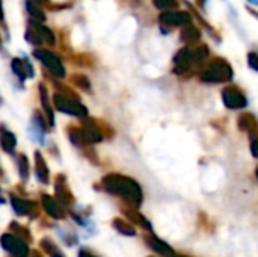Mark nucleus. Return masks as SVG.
Wrapping results in <instances>:
<instances>
[{"label":"nucleus","instance_id":"39","mask_svg":"<svg viewBox=\"0 0 258 257\" xmlns=\"http://www.w3.org/2000/svg\"><path fill=\"white\" fill-rule=\"evenodd\" d=\"M32 2H38V3H45L47 0H32Z\"/></svg>","mask_w":258,"mask_h":257},{"label":"nucleus","instance_id":"38","mask_svg":"<svg viewBox=\"0 0 258 257\" xmlns=\"http://www.w3.org/2000/svg\"><path fill=\"white\" fill-rule=\"evenodd\" d=\"M168 257H187V256H183V254H175V253H172V254H169Z\"/></svg>","mask_w":258,"mask_h":257},{"label":"nucleus","instance_id":"15","mask_svg":"<svg viewBox=\"0 0 258 257\" xmlns=\"http://www.w3.org/2000/svg\"><path fill=\"white\" fill-rule=\"evenodd\" d=\"M38 92H39V101H41L42 111L45 114V121H47L48 127H54V111H53V106H51V98L48 95L47 86L44 83H39Z\"/></svg>","mask_w":258,"mask_h":257},{"label":"nucleus","instance_id":"3","mask_svg":"<svg viewBox=\"0 0 258 257\" xmlns=\"http://www.w3.org/2000/svg\"><path fill=\"white\" fill-rule=\"evenodd\" d=\"M53 105L56 108V111L62 112V114H68L71 117H77V118H86L88 117V109L86 106H83L80 101L67 98L60 94H54L53 95Z\"/></svg>","mask_w":258,"mask_h":257},{"label":"nucleus","instance_id":"28","mask_svg":"<svg viewBox=\"0 0 258 257\" xmlns=\"http://www.w3.org/2000/svg\"><path fill=\"white\" fill-rule=\"evenodd\" d=\"M210 56V50L206 44L198 45L197 48L192 50V58H194V64H200L203 61H206Z\"/></svg>","mask_w":258,"mask_h":257},{"label":"nucleus","instance_id":"7","mask_svg":"<svg viewBox=\"0 0 258 257\" xmlns=\"http://www.w3.org/2000/svg\"><path fill=\"white\" fill-rule=\"evenodd\" d=\"M0 244H2V248L9 253L11 256L14 257H29V247L26 242H23L21 239L15 238L14 235L11 233H5L2 235L0 238Z\"/></svg>","mask_w":258,"mask_h":257},{"label":"nucleus","instance_id":"16","mask_svg":"<svg viewBox=\"0 0 258 257\" xmlns=\"http://www.w3.org/2000/svg\"><path fill=\"white\" fill-rule=\"evenodd\" d=\"M35 176L39 183H42V185L50 183V171H48L47 162H45L44 156L41 155V151H35Z\"/></svg>","mask_w":258,"mask_h":257},{"label":"nucleus","instance_id":"40","mask_svg":"<svg viewBox=\"0 0 258 257\" xmlns=\"http://www.w3.org/2000/svg\"><path fill=\"white\" fill-rule=\"evenodd\" d=\"M248 2H251L252 5H257V3H258V0H248Z\"/></svg>","mask_w":258,"mask_h":257},{"label":"nucleus","instance_id":"29","mask_svg":"<svg viewBox=\"0 0 258 257\" xmlns=\"http://www.w3.org/2000/svg\"><path fill=\"white\" fill-rule=\"evenodd\" d=\"M24 39L29 42V44H32V45H35V47H39L41 44H42V39H41V36L38 35V32L29 24L27 26V29H26V32H24Z\"/></svg>","mask_w":258,"mask_h":257},{"label":"nucleus","instance_id":"6","mask_svg":"<svg viewBox=\"0 0 258 257\" xmlns=\"http://www.w3.org/2000/svg\"><path fill=\"white\" fill-rule=\"evenodd\" d=\"M79 129H80V133L86 147L92 144H98L104 139V132L95 120H83Z\"/></svg>","mask_w":258,"mask_h":257},{"label":"nucleus","instance_id":"34","mask_svg":"<svg viewBox=\"0 0 258 257\" xmlns=\"http://www.w3.org/2000/svg\"><path fill=\"white\" fill-rule=\"evenodd\" d=\"M251 150H252V156H254V158H257V139H252Z\"/></svg>","mask_w":258,"mask_h":257},{"label":"nucleus","instance_id":"5","mask_svg":"<svg viewBox=\"0 0 258 257\" xmlns=\"http://www.w3.org/2000/svg\"><path fill=\"white\" fill-rule=\"evenodd\" d=\"M221 97H222V101H224L225 108H228V109L237 111V109H245L248 106L246 95L237 86H233V85L231 86H225L222 89Z\"/></svg>","mask_w":258,"mask_h":257},{"label":"nucleus","instance_id":"2","mask_svg":"<svg viewBox=\"0 0 258 257\" xmlns=\"http://www.w3.org/2000/svg\"><path fill=\"white\" fill-rule=\"evenodd\" d=\"M234 71L228 61L222 58L213 59L200 74L201 82L204 83H227L233 80Z\"/></svg>","mask_w":258,"mask_h":257},{"label":"nucleus","instance_id":"30","mask_svg":"<svg viewBox=\"0 0 258 257\" xmlns=\"http://www.w3.org/2000/svg\"><path fill=\"white\" fill-rule=\"evenodd\" d=\"M71 82H73V85H76L77 88H80L83 91H91V82L85 74H73Z\"/></svg>","mask_w":258,"mask_h":257},{"label":"nucleus","instance_id":"35","mask_svg":"<svg viewBox=\"0 0 258 257\" xmlns=\"http://www.w3.org/2000/svg\"><path fill=\"white\" fill-rule=\"evenodd\" d=\"M206 3H207V0H197V5H198V8H201L203 11L206 9Z\"/></svg>","mask_w":258,"mask_h":257},{"label":"nucleus","instance_id":"42","mask_svg":"<svg viewBox=\"0 0 258 257\" xmlns=\"http://www.w3.org/2000/svg\"><path fill=\"white\" fill-rule=\"evenodd\" d=\"M0 44H2V38H0Z\"/></svg>","mask_w":258,"mask_h":257},{"label":"nucleus","instance_id":"19","mask_svg":"<svg viewBox=\"0 0 258 257\" xmlns=\"http://www.w3.org/2000/svg\"><path fill=\"white\" fill-rule=\"evenodd\" d=\"M122 214H124L125 218L130 220L132 223H135V224H138L139 227L145 229L147 232L153 233V226H151L150 220H147L136 208H125V209H122Z\"/></svg>","mask_w":258,"mask_h":257},{"label":"nucleus","instance_id":"22","mask_svg":"<svg viewBox=\"0 0 258 257\" xmlns=\"http://www.w3.org/2000/svg\"><path fill=\"white\" fill-rule=\"evenodd\" d=\"M180 39H181V42H186V44L198 42L201 39V30L198 27H194L192 24L184 26L180 32Z\"/></svg>","mask_w":258,"mask_h":257},{"label":"nucleus","instance_id":"36","mask_svg":"<svg viewBox=\"0 0 258 257\" xmlns=\"http://www.w3.org/2000/svg\"><path fill=\"white\" fill-rule=\"evenodd\" d=\"M0 23H5V14H3V3L0 0Z\"/></svg>","mask_w":258,"mask_h":257},{"label":"nucleus","instance_id":"37","mask_svg":"<svg viewBox=\"0 0 258 257\" xmlns=\"http://www.w3.org/2000/svg\"><path fill=\"white\" fill-rule=\"evenodd\" d=\"M29 254H30L29 257H42L41 254H39V251H36V250H33V251H32V253H29Z\"/></svg>","mask_w":258,"mask_h":257},{"label":"nucleus","instance_id":"31","mask_svg":"<svg viewBox=\"0 0 258 257\" xmlns=\"http://www.w3.org/2000/svg\"><path fill=\"white\" fill-rule=\"evenodd\" d=\"M153 5L157 9H172L177 8V0H153Z\"/></svg>","mask_w":258,"mask_h":257},{"label":"nucleus","instance_id":"27","mask_svg":"<svg viewBox=\"0 0 258 257\" xmlns=\"http://www.w3.org/2000/svg\"><path fill=\"white\" fill-rule=\"evenodd\" d=\"M9 230L14 232V233H11V235H14L15 238L21 239L23 242H26V244L32 242V235H30V232H29L24 226H21L20 223H17V221L11 223V224H9Z\"/></svg>","mask_w":258,"mask_h":257},{"label":"nucleus","instance_id":"24","mask_svg":"<svg viewBox=\"0 0 258 257\" xmlns=\"http://www.w3.org/2000/svg\"><path fill=\"white\" fill-rule=\"evenodd\" d=\"M15 164H17V170H18V176H20V179L26 182V180L29 179V176H30V164H29L27 156H26V155H23V153L17 155V158H15Z\"/></svg>","mask_w":258,"mask_h":257},{"label":"nucleus","instance_id":"14","mask_svg":"<svg viewBox=\"0 0 258 257\" xmlns=\"http://www.w3.org/2000/svg\"><path fill=\"white\" fill-rule=\"evenodd\" d=\"M41 204L42 209L45 211V214L53 218V220H63L67 217V211L65 208L53 197H50L48 194H42L41 197Z\"/></svg>","mask_w":258,"mask_h":257},{"label":"nucleus","instance_id":"4","mask_svg":"<svg viewBox=\"0 0 258 257\" xmlns=\"http://www.w3.org/2000/svg\"><path fill=\"white\" fill-rule=\"evenodd\" d=\"M33 56L56 77L59 79H63L65 77V67L60 61V58L54 53H51L50 50H45V48H38L33 52Z\"/></svg>","mask_w":258,"mask_h":257},{"label":"nucleus","instance_id":"8","mask_svg":"<svg viewBox=\"0 0 258 257\" xmlns=\"http://www.w3.org/2000/svg\"><path fill=\"white\" fill-rule=\"evenodd\" d=\"M160 20V26L166 24L169 27L172 26H190L194 18L190 15V12L187 11H165L159 15Z\"/></svg>","mask_w":258,"mask_h":257},{"label":"nucleus","instance_id":"43","mask_svg":"<svg viewBox=\"0 0 258 257\" xmlns=\"http://www.w3.org/2000/svg\"><path fill=\"white\" fill-rule=\"evenodd\" d=\"M150 257H151V256H150Z\"/></svg>","mask_w":258,"mask_h":257},{"label":"nucleus","instance_id":"25","mask_svg":"<svg viewBox=\"0 0 258 257\" xmlns=\"http://www.w3.org/2000/svg\"><path fill=\"white\" fill-rule=\"evenodd\" d=\"M26 11L29 12V15L33 18V21H36V23H44L47 18H45V12L41 9V6L39 5H36L35 2H32V0H26Z\"/></svg>","mask_w":258,"mask_h":257},{"label":"nucleus","instance_id":"13","mask_svg":"<svg viewBox=\"0 0 258 257\" xmlns=\"http://www.w3.org/2000/svg\"><path fill=\"white\" fill-rule=\"evenodd\" d=\"M11 68H12V73L15 74V77L23 83L26 79H32L35 76V70H33V65L30 64V61L27 58H14L11 61Z\"/></svg>","mask_w":258,"mask_h":257},{"label":"nucleus","instance_id":"32","mask_svg":"<svg viewBox=\"0 0 258 257\" xmlns=\"http://www.w3.org/2000/svg\"><path fill=\"white\" fill-rule=\"evenodd\" d=\"M248 65H249L254 71H258V55L255 52H249V53H248Z\"/></svg>","mask_w":258,"mask_h":257},{"label":"nucleus","instance_id":"41","mask_svg":"<svg viewBox=\"0 0 258 257\" xmlns=\"http://www.w3.org/2000/svg\"><path fill=\"white\" fill-rule=\"evenodd\" d=\"M2 103H3V100H2V95H0V105H2Z\"/></svg>","mask_w":258,"mask_h":257},{"label":"nucleus","instance_id":"10","mask_svg":"<svg viewBox=\"0 0 258 257\" xmlns=\"http://www.w3.org/2000/svg\"><path fill=\"white\" fill-rule=\"evenodd\" d=\"M11 206L18 217H29L35 220L38 217V203L32 200H24L17 195H11Z\"/></svg>","mask_w":258,"mask_h":257},{"label":"nucleus","instance_id":"23","mask_svg":"<svg viewBox=\"0 0 258 257\" xmlns=\"http://www.w3.org/2000/svg\"><path fill=\"white\" fill-rule=\"evenodd\" d=\"M39 247L48 257H65V254L62 253V250L50 238H42L39 241Z\"/></svg>","mask_w":258,"mask_h":257},{"label":"nucleus","instance_id":"26","mask_svg":"<svg viewBox=\"0 0 258 257\" xmlns=\"http://www.w3.org/2000/svg\"><path fill=\"white\" fill-rule=\"evenodd\" d=\"M112 227H113L118 233H121V235H124V236H136L135 227H133L130 223H127L125 220H122V218H115V220L112 221Z\"/></svg>","mask_w":258,"mask_h":257},{"label":"nucleus","instance_id":"18","mask_svg":"<svg viewBox=\"0 0 258 257\" xmlns=\"http://www.w3.org/2000/svg\"><path fill=\"white\" fill-rule=\"evenodd\" d=\"M0 147L8 155H14L17 147V136L5 124L0 126Z\"/></svg>","mask_w":258,"mask_h":257},{"label":"nucleus","instance_id":"9","mask_svg":"<svg viewBox=\"0 0 258 257\" xmlns=\"http://www.w3.org/2000/svg\"><path fill=\"white\" fill-rule=\"evenodd\" d=\"M174 68L172 73L177 76H184L186 73L190 71L194 65V58H192V48L190 47H183L180 48L175 56H174Z\"/></svg>","mask_w":258,"mask_h":257},{"label":"nucleus","instance_id":"21","mask_svg":"<svg viewBox=\"0 0 258 257\" xmlns=\"http://www.w3.org/2000/svg\"><path fill=\"white\" fill-rule=\"evenodd\" d=\"M29 24L38 32V35L41 36L42 41H45V42L50 44V45H54V44H56V36H54V33H53L51 29H48V27L44 26L42 23H36V21H33V20H32Z\"/></svg>","mask_w":258,"mask_h":257},{"label":"nucleus","instance_id":"11","mask_svg":"<svg viewBox=\"0 0 258 257\" xmlns=\"http://www.w3.org/2000/svg\"><path fill=\"white\" fill-rule=\"evenodd\" d=\"M54 192H56V200L67 209L74 204V197L67 185V179L63 174L56 176L54 179Z\"/></svg>","mask_w":258,"mask_h":257},{"label":"nucleus","instance_id":"20","mask_svg":"<svg viewBox=\"0 0 258 257\" xmlns=\"http://www.w3.org/2000/svg\"><path fill=\"white\" fill-rule=\"evenodd\" d=\"M237 126L242 132H246L252 136V139H255V135H257V118L249 114V112H245L239 117L237 120Z\"/></svg>","mask_w":258,"mask_h":257},{"label":"nucleus","instance_id":"17","mask_svg":"<svg viewBox=\"0 0 258 257\" xmlns=\"http://www.w3.org/2000/svg\"><path fill=\"white\" fill-rule=\"evenodd\" d=\"M144 239H145L147 247L151 248L154 253H157V254H160V256H169V254L174 253V250L169 247V244H166L165 241L159 239V238L154 236L153 233H151V235H145Z\"/></svg>","mask_w":258,"mask_h":257},{"label":"nucleus","instance_id":"33","mask_svg":"<svg viewBox=\"0 0 258 257\" xmlns=\"http://www.w3.org/2000/svg\"><path fill=\"white\" fill-rule=\"evenodd\" d=\"M79 257H98L95 256L94 253H91L89 250H86V248H82L80 251H79Z\"/></svg>","mask_w":258,"mask_h":257},{"label":"nucleus","instance_id":"12","mask_svg":"<svg viewBox=\"0 0 258 257\" xmlns=\"http://www.w3.org/2000/svg\"><path fill=\"white\" fill-rule=\"evenodd\" d=\"M48 124L47 121L44 120V117L41 115L39 111H35L33 112V117H32V123H30V127H29V132H30V136L33 141H36L38 144H44V136L48 130Z\"/></svg>","mask_w":258,"mask_h":257},{"label":"nucleus","instance_id":"1","mask_svg":"<svg viewBox=\"0 0 258 257\" xmlns=\"http://www.w3.org/2000/svg\"><path fill=\"white\" fill-rule=\"evenodd\" d=\"M98 188L110 195H116L122 198L132 208H139L144 201V192H142L141 185L132 177H127L122 174L112 173V174L104 176Z\"/></svg>","mask_w":258,"mask_h":257}]
</instances>
